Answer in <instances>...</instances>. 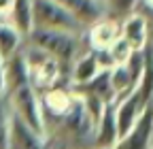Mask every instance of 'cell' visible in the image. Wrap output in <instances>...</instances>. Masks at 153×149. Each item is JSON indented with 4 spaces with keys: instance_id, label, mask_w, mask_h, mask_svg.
<instances>
[{
    "instance_id": "obj_15",
    "label": "cell",
    "mask_w": 153,
    "mask_h": 149,
    "mask_svg": "<svg viewBox=\"0 0 153 149\" xmlns=\"http://www.w3.org/2000/svg\"><path fill=\"white\" fill-rule=\"evenodd\" d=\"M138 0H102V9H104V17L121 22L123 17H128L130 13H134Z\"/></svg>"
},
{
    "instance_id": "obj_7",
    "label": "cell",
    "mask_w": 153,
    "mask_h": 149,
    "mask_svg": "<svg viewBox=\"0 0 153 149\" xmlns=\"http://www.w3.org/2000/svg\"><path fill=\"white\" fill-rule=\"evenodd\" d=\"M119 34L132 45L134 51H140L151 43V26L149 17L140 13H130L128 17L119 22Z\"/></svg>"
},
{
    "instance_id": "obj_14",
    "label": "cell",
    "mask_w": 153,
    "mask_h": 149,
    "mask_svg": "<svg viewBox=\"0 0 153 149\" xmlns=\"http://www.w3.org/2000/svg\"><path fill=\"white\" fill-rule=\"evenodd\" d=\"M9 22L22 34H26L32 28V0H13V11Z\"/></svg>"
},
{
    "instance_id": "obj_3",
    "label": "cell",
    "mask_w": 153,
    "mask_h": 149,
    "mask_svg": "<svg viewBox=\"0 0 153 149\" xmlns=\"http://www.w3.org/2000/svg\"><path fill=\"white\" fill-rule=\"evenodd\" d=\"M32 26L83 34L85 26L55 0H32Z\"/></svg>"
},
{
    "instance_id": "obj_12",
    "label": "cell",
    "mask_w": 153,
    "mask_h": 149,
    "mask_svg": "<svg viewBox=\"0 0 153 149\" xmlns=\"http://www.w3.org/2000/svg\"><path fill=\"white\" fill-rule=\"evenodd\" d=\"M30 83L28 81V66H26V58H24V49L19 47L13 55L4 60V94L13 92L15 87Z\"/></svg>"
},
{
    "instance_id": "obj_18",
    "label": "cell",
    "mask_w": 153,
    "mask_h": 149,
    "mask_svg": "<svg viewBox=\"0 0 153 149\" xmlns=\"http://www.w3.org/2000/svg\"><path fill=\"white\" fill-rule=\"evenodd\" d=\"M4 94V60L0 58V96Z\"/></svg>"
},
{
    "instance_id": "obj_16",
    "label": "cell",
    "mask_w": 153,
    "mask_h": 149,
    "mask_svg": "<svg viewBox=\"0 0 153 149\" xmlns=\"http://www.w3.org/2000/svg\"><path fill=\"white\" fill-rule=\"evenodd\" d=\"M9 128H11V107L7 94H2L0 96V149H7Z\"/></svg>"
},
{
    "instance_id": "obj_19",
    "label": "cell",
    "mask_w": 153,
    "mask_h": 149,
    "mask_svg": "<svg viewBox=\"0 0 153 149\" xmlns=\"http://www.w3.org/2000/svg\"><path fill=\"white\" fill-rule=\"evenodd\" d=\"M96 149H113V147H96Z\"/></svg>"
},
{
    "instance_id": "obj_6",
    "label": "cell",
    "mask_w": 153,
    "mask_h": 149,
    "mask_svg": "<svg viewBox=\"0 0 153 149\" xmlns=\"http://www.w3.org/2000/svg\"><path fill=\"white\" fill-rule=\"evenodd\" d=\"M7 149H49L45 134L32 130L11 111V128H9V143Z\"/></svg>"
},
{
    "instance_id": "obj_2",
    "label": "cell",
    "mask_w": 153,
    "mask_h": 149,
    "mask_svg": "<svg viewBox=\"0 0 153 149\" xmlns=\"http://www.w3.org/2000/svg\"><path fill=\"white\" fill-rule=\"evenodd\" d=\"M22 49H24V58H26V66H28V81L38 94L55 85H64L62 79H64L66 68L57 60H53L51 55H47L45 51L36 49L34 45H30L26 41L22 43Z\"/></svg>"
},
{
    "instance_id": "obj_13",
    "label": "cell",
    "mask_w": 153,
    "mask_h": 149,
    "mask_svg": "<svg viewBox=\"0 0 153 149\" xmlns=\"http://www.w3.org/2000/svg\"><path fill=\"white\" fill-rule=\"evenodd\" d=\"M24 43V34L19 32L9 19H0V58L7 60Z\"/></svg>"
},
{
    "instance_id": "obj_8",
    "label": "cell",
    "mask_w": 153,
    "mask_h": 149,
    "mask_svg": "<svg viewBox=\"0 0 153 149\" xmlns=\"http://www.w3.org/2000/svg\"><path fill=\"white\" fill-rule=\"evenodd\" d=\"M119 36V22L111 17H100L85 28V41L89 49H106Z\"/></svg>"
},
{
    "instance_id": "obj_9",
    "label": "cell",
    "mask_w": 153,
    "mask_h": 149,
    "mask_svg": "<svg viewBox=\"0 0 153 149\" xmlns=\"http://www.w3.org/2000/svg\"><path fill=\"white\" fill-rule=\"evenodd\" d=\"M100 70L102 68L98 66V62H96L94 49L87 47L85 51H81L79 55H76L74 62L70 64V68H68V85L70 87H79V85L91 81Z\"/></svg>"
},
{
    "instance_id": "obj_10",
    "label": "cell",
    "mask_w": 153,
    "mask_h": 149,
    "mask_svg": "<svg viewBox=\"0 0 153 149\" xmlns=\"http://www.w3.org/2000/svg\"><path fill=\"white\" fill-rule=\"evenodd\" d=\"M117 141V124H115V104L106 102L102 113L96 121L94 130V149L96 147H113Z\"/></svg>"
},
{
    "instance_id": "obj_1",
    "label": "cell",
    "mask_w": 153,
    "mask_h": 149,
    "mask_svg": "<svg viewBox=\"0 0 153 149\" xmlns=\"http://www.w3.org/2000/svg\"><path fill=\"white\" fill-rule=\"evenodd\" d=\"M83 39H85V32L74 34V32H66V30H51V28H36V26H32L24 34L26 43H30L36 49L51 55L66 70L70 68V64L74 62L76 55L87 49V47L83 49Z\"/></svg>"
},
{
    "instance_id": "obj_17",
    "label": "cell",
    "mask_w": 153,
    "mask_h": 149,
    "mask_svg": "<svg viewBox=\"0 0 153 149\" xmlns=\"http://www.w3.org/2000/svg\"><path fill=\"white\" fill-rule=\"evenodd\" d=\"M106 49H108V53H111V58H113L115 64H123V62H128V58H130L132 51H134L132 45L123 39L121 34H119V36H117V39H115Z\"/></svg>"
},
{
    "instance_id": "obj_5",
    "label": "cell",
    "mask_w": 153,
    "mask_h": 149,
    "mask_svg": "<svg viewBox=\"0 0 153 149\" xmlns=\"http://www.w3.org/2000/svg\"><path fill=\"white\" fill-rule=\"evenodd\" d=\"M153 119H151V104L138 115L134 126L128 130L123 136L115 141L113 149H153Z\"/></svg>"
},
{
    "instance_id": "obj_4",
    "label": "cell",
    "mask_w": 153,
    "mask_h": 149,
    "mask_svg": "<svg viewBox=\"0 0 153 149\" xmlns=\"http://www.w3.org/2000/svg\"><path fill=\"white\" fill-rule=\"evenodd\" d=\"M9 98V107L11 111L22 119L24 124H28L32 130L45 134V121H43V107H41V94L30 85L24 83L15 87L13 92L7 94Z\"/></svg>"
},
{
    "instance_id": "obj_11",
    "label": "cell",
    "mask_w": 153,
    "mask_h": 149,
    "mask_svg": "<svg viewBox=\"0 0 153 149\" xmlns=\"http://www.w3.org/2000/svg\"><path fill=\"white\" fill-rule=\"evenodd\" d=\"M57 4H62L66 11H70L76 19H79L85 28L104 17L102 0H55Z\"/></svg>"
}]
</instances>
